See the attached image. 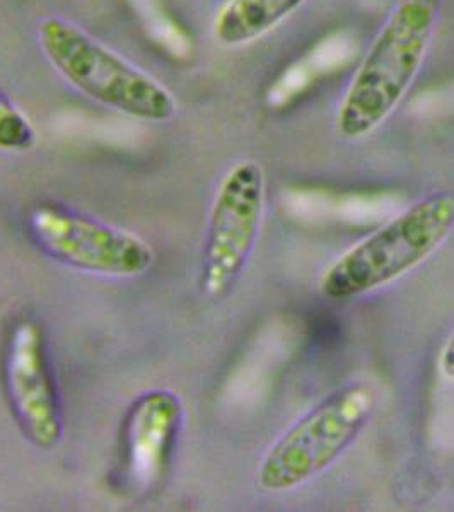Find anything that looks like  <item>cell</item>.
<instances>
[{
  "instance_id": "obj_6",
  "label": "cell",
  "mask_w": 454,
  "mask_h": 512,
  "mask_svg": "<svg viewBox=\"0 0 454 512\" xmlns=\"http://www.w3.org/2000/svg\"><path fill=\"white\" fill-rule=\"evenodd\" d=\"M30 231L36 245L50 258L89 274L135 277L146 274L154 263V251L137 234L59 205L35 207Z\"/></svg>"
},
{
  "instance_id": "obj_1",
  "label": "cell",
  "mask_w": 454,
  "mask_h": 512,
  "mask_svg": "<svg viewBox=\"0 0 454 512\" xmlns=\"http://www.w3.org/2000/svg\"><path fill=\"white\" fill-rule=\"evenodd\" d=\"M444 0H396L338 105L335 128L366 139L402 105L419 76L441 21Z\"/></svg>"
},
{
  "instance_id": "obj_9",
  "label": "cell",
  "mask_w": 454,
  "mask_h": 512,
  "mask_svg": "<svg viewBox=\"0 0 454 512\" xmlns=\"http://www.w3.org/2000/svg\"><path fill=\"white\" fill-rule=\"evenodd\" d=\"M306 2L308 0H224L212 19V36L221 47H245L272 33Z\"/></svg>"
},
{
  "instance_id": "obj_10",
  "label": "cell",
  "mask_w": 454,
  "mask_h": 512,
  "mask_svg": "<svg viewBox=\"0 0 454 512\" xmlns=\"http://www.w3.org/2000/svg\"><path fill=\"white\" fill-rule=\"evenodd\" d=\"M36 132L30 118L23 111L0 96V149L2 151H30L35 146Z\"/></svg>"
},
{
  "instance_id": "obj_11",
  "label": "cell",
  "mask_w": 454,
  "mask_h": 512,
  "mask_svg": "<svg viewBox=\"0 0 454 512\" xmlns=\"http://www.w3.org/2000/svg\"><path fill=\"white\" fill-rule=\"evenodd\" d=\"M439 367L446 378L454 381V333L449 337L448 344L444 345L441 359H439Z\"/></svg>"
},
{
  "instance_id": "obj_5",
  "label": "cell",
  "mask_w": 454,
  "mask_h": 512,
  "mask_svg": "<svg viewBox=\"0 0 454 512\" xmlns=\"http://www.w3.org/2000/svg\"><path fill=\"white\" fill-rule=\"evenodd\" d=\"M265 210V175L255 161H239L217 188L205 234L200 287L210 299L231 291L250 260Z\"/></svg>"
},
{
  "instance_id": "obj_4",
  "label": "cell",
  "mask_w": 454,
  "mask_h": 512,
  "mask_svg": "<svg viewBox=\"0 0 454 512\" xmlns=\"http://www.w3.org/2000/svg\"><path fill=\"white\" fill-rule=\"evenodd\" d=\"M374 412L367 384L350 383L325 396L268 449L258 468L267 492H289L326 472L356 443Z\"/></svg>"
},
{
  "instance_id": "obj_8",
  "label": "cell",
  "mask_w": 454,
  "mask_h": 512,
  "mask_svg": "<svg viewBox=\"0 0 454 512\" xmlns=\"http://www.w3.org/2000/svg\"><path fill=\"white\" fill-rule=\"evenodd\" d=\"M183 419V405L171 391H151L130 408L123 431L125 465L135 485L152 487L164 475Z\"/></svg>"
},
{
  "instance_id": "obj_2",
  "label": "cell",
  "mask_w": 454,
  "mask_h": 512,
  "mask_svg": "<svg viewBox=\"0 0 454 512\" xmlns=\"http://www.w3.org/2000/svg\"><path fill=\"white\" fill-rule=\"evenodd\" d=\"M454 229V193L434 192L340 256L321 277L325 296L345 301L419 267Z\"/></svg>"
},
{
  "instance_id": "obj_3",
  "label": "cell",
  "mask_w": 454,
  "mask_h": 512,
  "mask_svg": "<svg viewBox=\"0 0 454 512\" xmlns=\"http://www.w3.org/2000/svg\"><path fill=\"white\" fill-rule=\"evenodd\" d=\"M38 40L53 69L99 105L142 122H168L175 117V98L161 82L76 24L60 18L43 19Z\"/></svg>"
},
{
  "instance_id": "obj_7",
  "label": "cell",
  "mask_w": 454,
  "mask_h": 512,
  "mask_svg": "<svg viewBox=\"0 0 454 512\" xmlns=\"http://www.w3.org/2000/svg\"><path fill=\"white\" fill-rule=\"evenodd\" d=\"M4 379L12 414L28 441L50 449L64 432L59 400L48 371L45 342L35 321L14 325L7 340Z\"/></svg>"
}]
</instances>
